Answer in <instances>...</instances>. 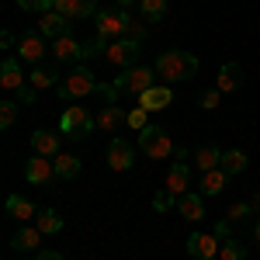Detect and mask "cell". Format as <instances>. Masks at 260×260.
Listing matches in <instances>:
<instances>
[{
	"mask_svg": "<svg viewBox=\"0 0 260 260\" xmlns=\"http://www.w3.org/2000/svg\"><path fill=\"white\" fill-rule=\"evenodd\" d=\"M39 243H42V233L35 229V225H21L18 233L11 236V246H14V250H21V253H28V250H39Z\"/></svg>",
	"mask_w": 260,
	"mask_h": 260,
	"instance_id": "ffe728a7",
	"label": "cell"
},
{
	"mask_svg": "<svg viewBox=\"0 0 260 260\" xmlns=\"http://www.w3.org/2000/svg\"><path fill=\"white\" fill-rule=\"evenodd\" d=\"M250 205H253V212H260V194H257L253 201H250Z\"/></svg>",
	"mask_w": 260,
	"mask_h": 260,
	"instance_id": "bcb514c9",
	"label": "cell"
},
{
	"mask_svg": "<svg viewBox=\"0 0 260 260\" xmlns=\"http://www.w3.org/2000/svg\"><path fill=\"white\" fill-rule=\"evenodd\" d=\"M174 205H177V194L167 191V187H163L160 194H153V208H156V212H167V208H174Z\"/></svg>",
	"mask_w": 260,
	"mask_h": 260,
	"instance_id": "e575fe53",
	"label": "cell"
},
{
	"mask_svg": "<svg viewBox=\"0 0 260 260\" xmlns=\"http://www.w3.org/2000/svg\"><path fill=\"white\" fill-rule=\"evenodd\" d=\"M18 121V101H0V128H11Z\"/></svg>",
	"mask_w": 260,
	"mask_h": 260,
	"instance_id": "d6a6232c",
	"label": "cell"
},
{
	"mask_svg": "<svg viewBox=\"0 0 260 260\" xmlns=\"http://www.w3.org/2000/svg\"><path fill=\"white\" fill-rule=\"evenodd\" d=\"M139 14L146 24H156L167 18V0H139Z\"/></svg>",
	"mask_w": 260,
	"mask_h": 260,
	"instance_id": "83f0119b",
	"label": "cell"
},
{
	"mask_svg": "<svg viewBox=\"0 0 260 260\" xmlns=\"http://www.w3.org/2000/svg\"><path fill=\"white\" fill-rule=\"evenodd\" d=\"M35 260H62V253H56V250H45V253H39Z\"/></svg>",
	"mask_w": 260,
	"mask_h": 260,
	"instance_id": "ee69618b",
	"label": "cell"
},
{
	"mask_svg": "<svg viewBox=\"0 0 260 260\" xmlns=\"http://www.w3.org/2000/svg\"><path fill=\"white\" fill-rule=\"evenodd\" d=\"M18 7L31 14H49V11H56V0H18Z\"/></svg>",
	"mask_w": 260,
	"mask_h": 260,
	"instance_id": "836d02e7",
	"label": "cell"
},
{
	"mask_svg": "<svg viewBox=\"0 0 260 260\" xmlns=\"http://www.w3.org/2000/svg\"><path fill=\"white\" fill-rule=\"evenodd\" d=\"M18 94V104H35V98H39V87H31V83H24L21 90H14Z\"/></svg>",
	"mask_w": 260,
	"mask_h": 260,
	"instance_id": "ab89813d",
	"label": "cell"
},
{
	"mask_svg": "<svg viewBox=\"0 0 260 260\" xmlns=\"http://www.w3.org/2000/svg\"><path fill=\"white\" fill-rule=\"evenodd\" d=\"M108 167L111 170H132V142L128 139H111V146H108Z\"/></svg>",
	"mask_w": 260,
	"mask_h": 260,
	"instance_id": "8fae6325",
	"label": "cell"
},
{
	"mask_svg": "<svg viewBox=\"0 0 260 260\" xmlns=\"http://www.w3.org/2000/svg\"><path fill=\"white\" fill-rule=\"evenodd\" d=\"M108 45H111V42L98 35L94 42H87V45H83V59H90V56H104V52H108Z\"/></svg>",
	"mask_w": 260,
	"mask_h": 260,
	"instance_id": "d590c367",
	"label": "cell"
},
{
	"mask_svg": "<svg viewBox=\"0 0 260 260\" xmlns=\"http://www.w3.org/2000/svg\"><path fill=\"white\" fill-rule=\"evenodd\" d=\"M229 225H233V222H229V219L215 222V236H219V240H229Z\"/></svg>",
	"mask_w": 260,
	"mask_h": 260,
	"instance_id": "b9f144b4",
	"label": "cell"
},
{
	"mask_svg": "<svg viewBox=\"0 0 260 260\" xmlns=\"http://www.w3.org/2000/svg\"><path fill=\"white\" fill-rule=\"evenodd\" d=\"M156 73H160V80L170 87V83H184L191 80L194 73H198V56H191V52H184V49H167L160 52V59L153 66Z\"/></svg>",
	"mask_w": 260,
	"mask_h": 260,
	"instance_id": "6da1fadb",
	"label": "cell"
},
{
	"mask_svg": "<svg viewBox=\"0 0 260 260\" xmlns=\"http://www.w3.org/2000/svg\"><path fill=\"white\" fill-rule=\"evenodd\" d=\"M31 149H35V156L56 160L59 156V136L49 132V128H39V132H31Z\"/></svg>",
	"mask_w": 260,
	"mask_h": 260,
	"instance_id": "ac0fdd59",
	"label": "cell"
},
{
	"mask_svg": "<svg viewBox=\"0 0 260 260\" xmlns=\"http://www.w3.org/2000/svg\"><path fill=\"white\" fill-rule=\"evenodd\" d=\"M62 77H56V70H45V66H35L31 73H28V83L31 87H39V90H49V87H59Z\"/></svg>",
	"mask_w": 260,
	"mask_h": 260,
	"instance_id": "f1b7e54d",
	"label": "cell"
},
{
	"mask_svg": "<svg viewBox=\"0 0 260 260\" xmlns=\"http://www.w3.org/2000/svg\"><path fill=\"white\" fill-rule=\"evenodd\" d=\"M7 215H14V219L28 222V219H35L39 212H35V205H31L28 198H21V194H11V198H7Z\"/></svg>",
	"mask_w": 260,
	"mask_h": 260,
	"instance_id": "484cf974",
	"label": "cell"
},
{
	"mask_svg": "<svg viewBox=\"0 0 260 260\" xmlns=\"http://www.w3.org/2000/svg\"><path fill=\"white\" fill-rule=\"evenodd\" d=\"M219 101H222V90H219V87H212V90H205V94H201V108H205V111H215V108H219Z\"/></svg>",
	"mask_w": 260,
	"mask_h": 260,
	"instance_id": "74e56055",
	"label": "cell"
},
{
	"mask_svg": "<svg viewBox=\"0 0 260 260\" xmlns=\"http://www.w3.org/2000/svg\"><path fill=\"white\" fill-rule=\"evenodd\" d=\"M0 45H4V49H11V45H14V31H11V28L0 35Z\"/></svg>",
	"mask_w": 260,
	"mask_h": 260,
	"instance_id": "7bdbcfd3",
	"label": "cell"
},
{
	"mask_svg": "<svg viewBox=\"0 0 260 260\" xmlns=\"http://www.w3.org/2000/svg\"><path fill=\"white\" fill-rule=\"evenodd\" d=\"M125 125H128V128H136V132L149 128V111H146V108H132V111L125 115Z\"/></svg>",
	"mask_w": 260,
	"mask_h": 260,
	"instance_id": "1f68e13d",
	"label": "cell"
},
{
	"mask_svg": "<svg viewBox=\"0 0 260 260\" xmlns=\"http://www.w3.org/2000/svg\"><path fill=\"white\" fill-rule=\"evenodd\" d=\"M225 180H229V174H225L222 167L208 170V174L201 177V194H205V198H215V194H222V191H225Z\"/></svg>",
	"mask_w": 260,
	"mask_h": 260,
	"instance_id": "7402d4cb",
	"label": "cell"
},
{
	"mask_svg": "<svg viewBox=\"0 0 260 260\" xmlns=\"http://www.w3.org/2000/svg\"><path fill=\"white\" fill-rule=\"evenodd\" d=\"M59 128L70 136V139H87L94 128H98V115H90L83 104H70L59 118Z\"/></svg>",
	"mask_w": 260,
	"mask_h": 260,
	"instance_id": "3957f363",
	"label": "cell"
},
{
	"mask_svg": "<svg viewBox=\"0 0 260 260\" xmlns=\"http://www.w3.org/2000/svg\"><path fill=\"white\" fill-rule=\"evenodd\" d=\"M125 39L142 42V39H146V24H142V21H132V24H128V35H125Z\"/></svg>",
	"mask_w": 260,
	"mask_h": 260,
	"instance_id": "60d3db41",
	"label": "cell"
},
{
	"mask_svg": "<svg viewBox=\"0 0 260 260\" xmlns=\"http://www.w3.org/2000/svg\"><path fill=\"white\" fill-rule=\"evenodd\" d=\"M243 80H246V73H243L240 62H222L219 77H215V87H219L222 94H233V90H240Z\"/></svg>",
	"mask_w": 260,
	"mask_h": 260,
	"instance_id": "7c38bea8",
	"label": "cell"
},
{
	"mask_svg": "<svg viewBox=\"0 0 260 260\" xmlns=\"http://www.w3.org/2000/svg\"><path fill=\"white\" fill-rule=\"evenodd\" d=\"M70 24H73V21L62 18L59 11H49V14H42V21H39V35H45L49 42H56V39H62V35H70Z\"/></svg>",
	"mask_w": 260,
	"mask_h": 260,
	"instance_id": "30bf717a",
	"label": "cell"
},
{
	"mask_svg": "<svg viewBox=\"0 0 260 260\" xmlns=\"http://www.w3.org/2000/svg\"><path fill=\"white\" fill-rule=\"evenodd\" d=\"M139 149L149 156V160H167L170 153H174V139L156 128V125H149V128H142L139 132Z\"/></svg>",
	"mask_w": 260,
	"mask_h": 260,
	"instance_id": "8992f818",
	"label": "cell"
},
{
	"mask_svg": "<svg viewBox=\"0 0 260 260\" xmlns=\"http://www.w3.org/2000/svg\"><path fill=\"white\" fill-rule=\"evenodd\" d=\"M170 101H174V90L167 83H156L146 94H139V108H146V111H163V108H170Z\"/></svg>",
	"mask_w": 260,
	"mask_h": 260,
	"instance_id": "4fadbf2b",
	"label": "cell"
},
{
	"mask_svg": "<svg viewBox=\"0 0 260 260\" xmlns=\"http://www.w3.org/2000/svg\"><path fill=\"white\" fill-rule=\"evenodd\" d=\"M24 83H28V77L21 73V62L14 56H7V59L0 62V87L4 90H21Z\"/></svg>",
	"mask_w": 260,
	"mask_h": 260,
	"instance_id": "9a60e30c",
	"label": "cell"
},
{
	"mask_svg": "<svg viewBox=\"0 0 260 260\" xmlns=\"http://www.w3.org/2000/svg\"><path fill=\"white\" fill-rule=\"evenodd\" d=\"M219 167L229 174V177H233V174H243V170H246V153H243V149H225Z\"/></svg>",
	"mask_w": 260,
	"mask_h": 260,
	"instance_id": "f546056e",
	"label": "cell"
},
{
	"mask_svg": "<svg viewBox=\"0 0 260 260\" xmlns=\"http://www.w3.org/2000/svg\"><path fill=\"white\" fill-rule=\"evenodd\" d=\"M128 24H132V14L125 7H111V11H98V35L108 42L125 39L128 35Z\"/></svg>",
	"mask_w": 260,
	"mask_h": 260,
	"instance_id": "5b68a950",
	"label": "cell"
},
{
	"mask_svg": "<svg viewBox=\"0 0 260 260\" xmlns=\"http://www.w3.org/2000/svg\"><path fill=\"white\" fill-rule=\"evenodd\" d=\"M219 260H246V246H243V240H236V236L222 240V246H219Z\"/></svg>",
	"mask_w": 260,
	"mask_h": 260,
	"instance_id": "4dcf8cb0",
	"label": "cell"
},
{
	"mask_svg": "<svg viewBox=\"0 0 260 260\" xmlns=\"http://www.w3.org/2000/svg\"><path fill=\"white\" fill-rule=\"evenodd\" d=\"M104 59L111 62V66H121V70L136 66V59H139V42L136 39H115L111 45H108Z\"/></svg>",
	"mask_w": 260,
	"mask_h": 260,
	"instance_id": "52a82bcc",
	"label": "cell"
},
{
	"mask_svg": "<svg viewBox=\"0 0 260 260\" xmlns=\"http://www.w3.org/2000/svg\"><path fill=\"white\" fill-rule=\"evenodd\" d=\"M253 236H257V243H260V219H257V225H253Z\"/></svg>",
	"mask_w": 260,
	"mask_h": 260,
	"instance_id": "7dc6e473",
	"label": "cell"
},
{
	"mask_svg": "<svg viewBox=\"0 0 260 260\" xmlns=\"http://www.w3.org/2000/svg\"><path fill=\"white\" fill-rule=\"evenodd\" d=\"M250 212H253V205L240 201V205H233V208H229V215H225V219H229V222H243L246 215H250Z\"/></svg>",
	"mask_w": 260,
	"mask_h": 260,
	"instance_id": "f35d334b",
	"label": "cell"
},
{
	"mask_svg": "<svg viewBox=\"0 0 260 260\" xmlns=\"http://www.w3.org/2000/svg\"><path fill=\"white\" fill-rule=\"evenodd\" d=\"M45 52H52V45H45V35H39V31H24V35H21L18 56L24 62H42Z\"/></svg>",
	"mask_w": 260,
	"mask_h": 260,
	"instance_id": "9c48e42d",
	"label": "cell"
},
{
	"mask_svg": "<svg viewBox=\"0 0 260 260\" xmlns=\"http://www.w3.org/2000/svg\"><path fill=\"white\" fill-rule=\"evenodd\" d=\"M35 229H39L42 236H52V233H59V229H62V215L56 212V208H45V212L35 215Z\"/></svg>",
	"mask_w": 260,
	"mask_h": 260,
	"instance_id": "cb8c5ba5",
	"label": "cell"
},
{
	"mask_svg": "<svg viewBox=\"0 0 260 260\" xmlns=\"http://www.w3.org/2000/svg\"><path fill=\"white\" fill-rule=\"evenodd\" d=\"M94 90H98V77H94V70L83 66V62H77V66L59 80V87H56V94H59L62 101H80V98H87V94H94Z\"/></svg>",
	"mask_w": 260,
	"mask_h": 260,
	"instance_id": "7a4b0ae2",
	"label": "cell"
},
{
	"mask_svg": "<svg viewBox=\"0 0 260 260\" xmlns=\"http://www.w3.org/2000/svg\"><path fill=\"white\" fill-rule=\"evenodd\" d=\"M219 163H222V149H219V146H201L198 153H194V167H198L201 174L215 170Z\"/></svg>",
	"mask_w": 260,
	"mask_h": 260,
	"instance_id": "603a6c76",
	"label": "cell"
},
{
	"mask_svg": "<svg viewBox=\"0 0 260 260\" xmlns=\"http://www.w3.org/2000/svg\"><path fill=\"white\" fill-rule=\"evenodd\" d=\"M177 212L184 215V219H191V222H198V219H205V201H201V194H180L177 198Z\"/></svg>",
	"mask_w": 260,
	"mask_h": 260,
	"instance_id": "44dd1931",
	"label": "cell"
},
{
	"mask_svg": "<svg viewBox=\"0 0 260 260\" xmlns=\"http://www.w3.org/2000/svg\"><path fill=\"white\" fill-rule=\"evenodd\" d=\"M187 184H191V167L184 160H177L170 170H167V191H174V194H187Z\"/></svg>",
	"mask_w": 260,
	"mask_h": 260,
	"instance_id": "d6986e66",
	"label": "cell"
},
{
	"mask_svg": "<svg viewBox=\"0 0 260 260\" xmlns=\"http://www.w3.org/2000/svg\"><path fill=\"white\" fill-rule=\"evenodd\" d=\"M121 121H125V111H121L118 104H104L98 115V128H104V132H115Z\"/></svg>",
	"mask_w": 260,
	"mask_h": 260,
	"instance_id": "4316f807",
	"label": "cell"
},
{
	"mask_svg": "<svg viewBox=\"0 0 260 260\" xmlns=\"http://www.w3.org/2000/svg\"><path fill=\"white\" fill-rule=\"evenodd\" d=\"M52 56L59 62H73V66H77V62L83 59V45L73 39V35H62V39L52 42Z\"/></svg>",
	"mask_w": 260,
	"mask_h": 260,
	"instance_id": "e0dca14e",
	"label": "cell"
},
{
	"mask_svg": "<svg viewBox=\"0 0 260 260\" xmlns=\"http://www.w3.org/2000/svg\"><path fill=\"white\" fill-rule=\"evenodd\" d=\"M219 246H222V240L215 233H191L187 236V253L194 260H215L219 257Z\"/></svg>",
	"mask_w": 260,
	"mask_h": 260,
	"instance_id": "ba28073f",
	"label": "cell"
},
{
	"mask_svg": "<svg viewBox=\"0 0 260 260\" xmlns=\"http://www.w3.org/2000/svg\"><path fill=\"white\" fill-rule=\"evenodd\" d=\"M52 167H56V177H59V180H73L77 174H80L83 163L77 160V156H70V153H59V156L52 160Z\"/></svg>",
	"mask_w": 260,
	"mask_h": 260,
	"instance_id": "d4e9b609",
	"label": "cell"
},
{
	"mask_svg": "<svg viewBox=\"0 0 260 260\" xmlns=\"http://www.w3.org/2000/svg\"><path fill=\"white\" fill-rule=\"evenodd\" d=\"M56 11L70 21H80V18L98 14V0H56Z\"/></svg>",
	"mask_w": 260,
	"mask_h": 260,
	"instance_id": "5bb4252c",
	"label": "cell"
},
{
	"mask_svg": "<svg viewBox=\"0 0 260 260\" xmlns=\"http://www.w3.org/2000/svg\"><path fill=\"white\" fill-rule=\"evenodd\" d=\"M104 104H118V87L115 83H98V90H94Z\"/></svg>",
	"mask_w": 260,
	"mask_h": 260,
	"instance_id": "8d00e7d4",
	"label": "cell"
},
{
	"mask_svg": "<svg viewBox=\"0 0 260 260\" xmlns=\"http://www.w3.org/2000/svg\"><path fill=\"white\" fill-rule=\"evenodd\" d=\"M115 87H118V94H146L149 87H156V70H149V66H128V70H121V77H115Z\"/></svg>",
	"mask_w": 260,
	"mask_h": 260,
	"instance_id": "277c9868",
	"label": "cell"
},
{
	"mask_svg": "<svg viewBox=\"0 0 260 260\" xmlns=\"http://www.w3.org/2000/svg\"><path fill=\"white\" fill-rule=\"evenodd\" d=\"M115 4H118V7H132L136 0H115Z\"/></svg>",
	"mask_w": 260,
	"mask_h": 260,
	"instance_id": "f6af8a7d",
	"label": "cell"
},
{
	"mask_svg": "<svg viewBox=\"0 0 260 260\" xmlns=\"http://www.w3.org/2000/svg\"><path fill=\"white\" fill-rule=\"evenodd\" d=\"M24 177H28V184H49V177H56V167L49 156H31L24 163Z\"/></svg>",
	"mask_w": 260,
	"mask_h": 260,
	"instance_id": "2e32d148",
	"label": "cell"
}]
</instances>
